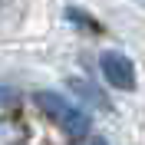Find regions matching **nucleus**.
Here are the masks:
<instances>
[{"mask_svg": "<svg viewBox=\"0 0 145 145\" xmlns=\"http://www.w3.org/2000/svg\"><path fill=\"white\" fill-rule=\"evenodd\" d=\"M33 99H36V106L43 109V112L53 119V122L63 129L69 138H86V135H89V125H92V122H89V116H86L79 106H72L69 99H63L59 92L43 89V92H36Z\"/></svg>", "mask_w": 145, "mask_h": 145, "instance_id": "f257e3e1", "label": "nucleus"}, {"mask_svg": "<svg viewBox=\"0 0 145 145\" xmlns=\"http://www.w3.org/2000/svg\"><path fill=\"white\" fill-rule=\"evenodd\" d=\"M99 69H102V79H106L112 89L132 92L138 86L135 82V63H132L125 53H119V50H106V53L99 56Z\"/></svg>", "mask_w": 145, "mask_h": 145, "instance_id": "f03ea898", "label": "nucleus"}, {"mask_svg": "<svg viewBox=\"0 0 145 145\" xmlns=\"http://www.w3.org/2000/svg\"><path fill=\"white\" fill-rule=\"evenodd\" d=\"M69 89H76L82 96V99H89V102H96V106H102V109H109V102H106V96H102L92 82H82V79H69Z\"/></svg>", "mask_w": 145, "mask_h": 145, "instance_id": "7ed1b4c3", "label": "nucleus"}, {"mask_svg": "<svg viewBox=\"0 0 145 145\" xmlns=\"http://www.w3.org/2000/svg\"><path fill=\"white\" fill-rule=\"evenodd\" d=\"M66 17H69V23H76L79 30H92V33H99V23H96V17L92 13H86V10H79V7H66Z\"/></svg>", "mask_w": 145, "mask_h": 145, "instance_id": "20e7f679", "label": "nucleus"}, {"mask_svg": "<svg viewBox=\"0 0 145 145\" xmlns=\"http://www.w3.org/2000/svg\"><path fill=\"white\" fill-rule=\"evenodd\" d=\"M92 145H106V138H92Z\"/></svg>", "mask_w": 145, "mask_h": 145, "instance_id": "39448f33", "label": "nucleus"}, {"mask_svg": "<svg viewBox=\"0 0 145 145\" xmlns=\"http://www.w3.org/2000/svg\"><path fill=\"white\" fill-rule=\"evenodd\" d=\"M138 3H142V7H145V0H138Z\"/></svg>", "mask_w": 145, "mask_h": 145, "instance_id": "423d86ee", "label": "nucleus"}]
</instances>
